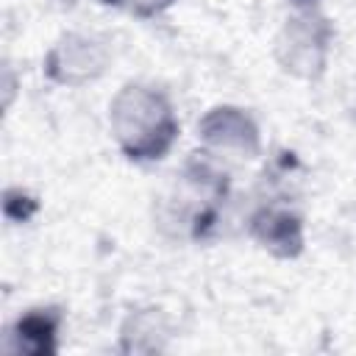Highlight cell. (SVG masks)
Here are the masks:
<instances>
[{
	"label": "cell",
	"instance_id": "6",
	"mask_svg": "<svg viewBox=\"0 0 356 356\" xmlns=\"http://www.w3.org/2000/svg\"><path fill=\"white\" fill-rule=\"evenodd\" d=\"M248 236L275 259H298L306 245L303 217L284 203H261L248 217Z\"/></svg>",
	"mask_w": 356,
	"mask_h": 356
},
{
	"label": "cell",
	"instance_id": "1",
	"mask_svg": "<svg viewBox=\"0 0 356 356\" xmlns=\"http://www.w3.org/2000/svg\"><path fill=\"white\" fill-rule=\"evenodd\" d=\"M108 131L128 161L153 164L170 156L178 142L181 122L164 89L128 81L108 103Z\"/></svg>",
	"mask_w": 356,
	"mask_h": 356
},
{
	"label": "cell",
	"instance_id": "5",
	"mask_svg": "<svg viewBox=\"0 0 356 356\" xmlns=\"http://www.w3.org/2000/svg\"><path fill=\"white\" fill-rule=\"evenodd\" d=\"M197 139L214 159L250 161L261 153V131L256 120L239 106H211L197 120Z\"/></svg>",
	"mask_w": 356,
	"mask_h": 356
},
{
	"label": "cell",
	"instance_id": "2",
	"mask_svg": "<svg viewBox=\"0 0 356 356\" xmlns=\"http://www.w3.org/2000/svg\"><path fill=\"white\" fill-rule=\"evenodd\" d=\"M225 197H228L225 170L206 150L195 153L184 164L175 195L167 203V222H175L181 234L189 239H203L214 228Z\"/></svg>",
	"mask_w": 356,
	"mask_h": 356
},
{
	"label": "cell",
	"instance_id": "8",
	"mask_svg": "<svg viewBox=\"0 0 356 356\" xmlns=\"http://www.w3.org/2000/svg\"><path fill=\"white\" fill-rule=\"evenodd\" d=\"M170 337V323L164 309H136L125 317L120 328V350L125 353H147L161 350Z\"/></svg>",
	"mask_w": 356,
	"mask_h": 356
},
{
	"label": "cell",
	"instance_id": "4",
	"mask_svg": "<svg viewBox=\"0 0 356 356\" xmlns=\"http://www.w3.org/2000/svg\"><path fill=\"white\" fill-rule=\"evenodd\" d=\"M108 61H111V50L100 36L70 31L61 33L56 44L44 53L42 72L56 86L78 89L97 81L108 70Z\"/></svg>",
	"mask_w": 356,
	"mask_h": 356
},
{
	"label": "cell",
	"instance_id": "7",
	"mask_svg": "<svg viewBox=\"0 0 356 356\" xmlns=\"http://www.w3.org/2000/svg\"><path fill=\"white\" fill-rule=\"evenodd\" d=\"M64 325V312L58 306H36L22 312L3 334L6 353H56L58 334Z\"/></svg>",
	"mask_w": 356,
	"mask_h": 356
},
{
	"label": "cell",
	"instance_id": "9",
	"mask_svg": "<svg viewBox=\"0 0 356 356\" xmlns=\"http://www.w3.org/2000/svg\"><path fill=\"white\" fill-rule=\"evenodd\" d=\"M103 6H111V8H120L136 19H153L159 14H164L167 8H172L178 0H100Z\"/></svg>",
	"mask_w": 356,
	"mask_h": 356
},
{
	"label": "cell",
	"instance_id": "3",
	"mask_svg": "<svg viewBox=\"0 0 356 356\" xmlns=\"http://www.w3.org/2000/svg\"><path fill=\"white\" fill-rule=\"evenodd\" d=\"M334 42V25L317 0H295L275 36V61L295 78L314 81L325 72Z\"/></svg>",
	"mask_w": 356,
	"mask_h": 356
}]
</instances>
